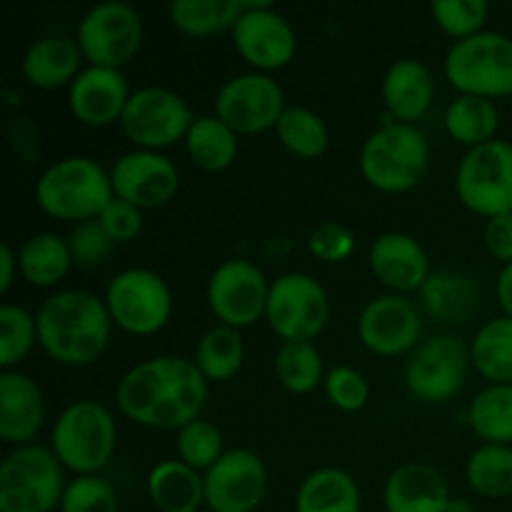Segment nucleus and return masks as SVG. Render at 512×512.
<instances>
[{"label": "nucleus", "instance_id": "obj_1", "mask_svg": "<svg viewBox=\"0 0 512 512\" xmlns=\"http://www.w3.org/2000/svg\"><path fill=\"white\" fill-rule=\"evenodd\" d=\"M208 400V380L193 358L155 355L133 365L115 388L120 413L153 430H183L200 418Z\"/></svg>", "mask_w": 512, "mask_h": 512}, {"label": "nucleus", "instance_id": "obj_2", "mask_svg": "<svg viewBox=\"0 0 512 512\" xmlns=\"http://www.w3.org/2000/svg\"><path fill=\"white\" fill-rule=\"evenodd\" d=\"M38 345L48 358L68 368H85L103 358L113 335L105 300L90 290H60L35 310Z\"/></svg>", "mask_w": 512, "mask_h": 512}, {"label": "nucleus", "instance_id": "obj_3", "mask_svg": "<svg viewBox=\"0 0 512 512\" xmlns=\"http://www.w3.org/2000/svg\"><path fill=\"white\" fill-rule=\"evenodd\" d=\"M428 170L430 143L418 125L385 118L360 148V173L380 193H410L423 183Z\"/></svg>", "mask_w": 512, "mask_h": 512}, {"label": "nucleus", "instance_id": "obj_4", "mask_svg": "<svg viewBox=\"0 0 512 512\" xmlns=\"http://www.w3.org/2000/svg\"><path fill=\"white\" fill-rule=\"evenodd\" d=\"M115 198L110 170L88 155H68L43 170L35 183V203L45 215L68 223H88Z\"/></svg>", "mask_w": 512, "mask_h": 512}, {"label": "nucleus", "instance_id": "obj_5", "mask_svg": "<svg viewBox=\"0 0 512 512\" xmlns=\"http://www.w3.org/2000/svg\"><path fill=\"white\" fill-rule=\"evenodd\" d=\"M115 443L118 425L98 400L70 403L50 430V450L75 475H98L113 458Z\"/></svg>", "mask_w": 512, "mask_h": 512}, {"label": "nucleus", "instance_id": "obj_6", "mask_svg": "<svg viewBox=\"0 0 512 512\" xmlns=\"http://www.w3.org/2000/svg\"><path fill=\"white\" fill-rule=\"evenodd\" d=\"M65 488L63 463L45 445L13 448L0 463V512H53Z\"/></svg>", "mask_w": 512, "mask_h": 512}, {"label": "nucleus", "instance_id": "obj_7", "mask_svg": "<svg viewBox=\"0 0 512 512\" xmlns=\"http://www.w3.org/2000/svg\"><path fill=\"white\" fill-rule=\"evenodd\" d=\"M443 70L458 95L512 98V38L498 30H483L458 40L445 53Z\"/></svg>", "mask_w": 512, "mask_h": 512}, {"label": "nucleus", "instance_id": "obj_8", "mask_svg": "<svg viewBox=\"0 0 512 512\" xmlns=\"http://www.w3.org/2000/svg\"><path fill=\"white\" fill-rule=\"evenodd\" d=\"M105 308L115 328L135 338L160 333L173 318V290L150 268H128L108 280Z\"/></svg>", "mask_w": 512, "mask_h": 512}, {"label": "nucleus", "instance_id": "obj_9", "mask_svg": "<svg viewBox=\"0 0 512 512\" xmlns=\"http://www.w3.org/2000/svg\"><path fill=\"white\" fill-rule=\"evenodd\" d=\"M470 368V345L453 333H435L408 355L405 388L420 403L445 405L458 398Z\"/></svg>", "mask_w": 512, "mask_h": 512}, {"label": "nucleus", "instance_id": "obj_10", "mask_svg": "<svg viewBox=\"0 0 512 512\" xmlns=\"http://www.w3.org/2000/svg\"><path fill=\"white\" fill-rule=\"evenodd\" d=\"M455 195L485 220L512 213V143L493 140L465 150L455 168Z\"/></svg>", "mask_w": 512, "mask_h": 512}, {"label": "nucleus", "instance_id": "obj_11", "mask_svg": "<svg viewBox=\"0 0 512 512\" xmlns=\"http://www.w3.org/2000/svg\"><path fill=\"white\" fill-rule=\"evenodd\" d=\"M145 25L130 3L105 0L80 18L75 40L85 63L120 70L143 48Z\"/></svg>", "mask_w": 512, "mask_h": 512}, {"label": "nucleus", "instance_id": "obj_12", "mask_svg": "<svg viewBox=\"0 0 512 512\" xmlns=\"http://www.w3.org/2000/svg\"><path fill=\"white\" fill-rule=\"evenodd\" d=\"M265 320L283 343H313L330 320V298L308 273H283L270 283Z\"/></svg>", "mask_w": 512, "mask_h": 512}, {"label": "nucleus", "instance_id": "obj_13", "mask_svg": "<svg viewBox=\"0 0 512 512\" xmlns=\"http://www.w3.org/2000/svg\"><path fill=\"white\" fill-rule=\"evenodd\" d=\"M193 120L195 115L183 95L160 85H145L130 95L120 128L138 150L163 153L185 140Z\"/></svg>", "mask_w": 512, "mask_h": 512}, {"label": "nucleus", "instance_id": "obj_14", "mask_svg": "<svg viewBox=\"0 0 512 512\" xmlns=\"http://www.w3.org/2000/svg\"><path fill=\"white\" fill-rule=\"evenodd\" d=\"M213 108V115H218L238 135H258L275 130L288 110V103L273 75L248 70L220 85Z\"/></svg>", "mask_w": 512, "mask_h": 512}, {"label": "nucleus", "instance_id": "obj_15", "mask_svg": "<svg viewBox=\"0 0 512 512\" xmlns=\"http://www.w3.org/2000/svg\"><path fill=\"white\" fill-rule=\"evenodd\" d=\"M233 48L255 73H275L288 68L298 53V35L290 20L270 0H245V10L230 30Z\"/></svg>", "mask_w": 512, "mask_h": 512}, {"label": "nucleus", "instance_id": "obj_16", "mask_svg": "<svg viewBox=\"0 0 512 512\" xmlns=\"http://www.w3.org/2000/svg\"><path fill=\"white\" fill-rule=\"evenodd\" d=\"M270 283L263 270L243 258H230L210 273L208 298L210 313L218 325L243 330L265 318Z\"/></svg>", "mask_w": 512, "mask_h": 512}, {"label": "nucleus", "instance_id": "obj_17", "mask_svg": "<svg viewBox=\"0 0 512 512\" xmlns=\"http://www.w3.org/2000/svg\"><path fill=\"white\" fill-rule=\"evenodd\" d=\"M358 338L380 358L410 355L423 343V310L410 295H378L360 310Z\"/></svg>", "mask_w": 512, "mask_h": 512}, {"label": "nucleus", "instance_id": "obj_18", "mask_svg": "<svg viewBox=\"0 0 512 512\" xmlns=\"http://www.w3.org/2000/svg\"><path fill=\"white\" fill-rule=\"evenodd\" d=\"M203 485L210 512H255L268 495V468L255 450H225L203 475Z\"/></svg>", "mask_w": 512, "mask_h": 512}, {"label": "nucleus", "instance_id": "obj_19", "mask_svg": "<svg viewBox=\"0 0 512 512\" xmlns=\"http://www.w3.org/2000/svg\"><path fill=\"white\" fill-rule=\"evenodd\" d=\"M115 198L140 210L168 205L180 190V170L165 153L155 150H130L110 168Z\"/></svg>", "mask_w": 512, "mask_h": 512}, {"label": "nucleus", "instance_id": "obj_20", "mask_svg": "<svg viewBox=\"0 0 512 512\" xmlns=\"http://www.w3.org/2000/svg\"><path fill=\"white\" fill-rule=\"evenodd\" d=\"M133 90L123 70L85 65L68 88L70 115L88 128H108L120 123Z\"/></svg>", "mask_w": 512, "mask_h": 512}, {"label": "nucleus", "instance_id": "obj_21", "mask_svg": "<svg viewBox=\"0 0 512 512\" xmlns=\"http://www.w3.org/2000/svg\"><path fill=\"white\" fill-rule=\"evenodd\" d=\"M370 273L390 290L398 295L420 293L425 280L430 278L428 250L420 245L418 238L400 230L378 235L368 250Z\"/></svg>", "mask_w": 512, "mask_h": 512}, {"label": "nucleus", "instance_id": "obj_22", "mask_svg": "<svg viewBox=\"0 0 512 512\" xmlns=\"http://www.w3.org/2000/svg\"><path fill=\"white\" fill-rule=\"evenodd\" d=\"M45 423V395L20 370L0 373V438L13 448L33 445Z\"/></svg>", "mask_w": 512, "mask_h": 512}, {"label": "nucleus", "instance_id": "obj_23", "mask_svg": "<svg viewBox=\"0 0 512 512\" xmlns=\"http://www.w3.org/2000/svg\"><path fill=\"white\" fill-rule=\"evenodd\" d=\"M450 498L453 495L445 475L435 465L420 460L398 465L383 488L388 512H445Z\"/></svg>", "mask_w": 512, "mask_h": 512}, {"label": "nucleus", "instance_id": "obj_24", "mask_svg": "<svg viewBox=\"0 0 512 512\" xmlns=\"http://www.w3.org/2000/svg\"><path fill=\"white\" fill-rule=\"evenodd\" d=\"M380 95H383L388 118H393L395 123L415 125L433 105L435 78L428 65L420 60L400 58L385 70Z\"/></svg>", "mask_w": 512, "mask_h": 512}, {"label": "nucleus", "instance_id": "obj_25", "mask_svg": "<svg viewBox=\"0 0 512 512\" xmlns=\"http://www.w3.org/2000/svg\"><path fill=\"white\" fill-rule=\"evenodd\" d=\"M83 63L85 58L78 48V40L68 35H43L28 45L20 60V70L33 88L58 90L73 85L83 70Z\"/></svg>", "mask_w": 512, "mask_h": 512}, {"label": "nucleus", "instance_id": "obj_26", "mask_svg": "<svg viewBox=\"0 0 512 512\" xmlns=\"http://www.w3.org/2000/svg\"><path fill=\"white\" fill-rule=\"evenodd\" d=\"M418 295L420 308L438 323H465L480 308V285L463 270H433Z\"/></svg>", "mask_w": 512, "mask_h": 512}, {"label": "nucleus", "instance_id": "obj_27", "mask_svg": "<svg viewBox=\"0 0 512 512\" xmlns=\"http://www.w3.org/2000/svg\"><path fill=\"white\" fill-rule=\"evenodd\" d=\"M148 498L158 512H198L205 505L203 473L178 458L163 460L148 473Z\"/></svg>", "mask_w": 512, "mask_h": 512}, {"label": "nucleus", "instance_id": "obj_28", "mask_svg": "<svg viewBox=\"0 0 512 512\" xmlns=\"http://www.w3.org/2000/svg\"><path fill=\"white\" fill-rule=\"evenodd\" d=\"M358 480L340 468H320L305 475L295 493V512H360Z\"/></svg>", "mask_w": 512, "mask_h": 512}, {"label": "nucleus", "instance_id": "obj_29", "mask_svg": "<svg viewBox=\"0 0 512 512\" xmlns=\"http://www.w3.org/2000/svg\"><path fill=\"white\" fill-rule=\"evenodd\" d=\"M445 133L463 148L473 150L485 143L498 140L500 113L495 100L478 98V95H458L450 100L443 113Z\"/></svg>", "mask_w": 512, "mask_h": 512}, {"label": "nucleus", "instance_id": "obj_30", "mask_svg": "<svg viewBox=\"0 0 512 512\" xmlns=\"http://www.w3.org/2000/svg\"><path fill=\"white\" fill-rule=\"evenodd\" d=\"M240 135L223 123L218 115H200L185 135V150L193 165L205 173H223L238 160Z\"/></svg>", "mask_w": 512, "mask_h": 512}, {"label": "nucleus", "instance_id": "obj_31", "mask_svg": "<svg viewBox=\"0 0 512 512\" xmlns=\"http://www.w3.org/2000/svg\"><path fill=\"white\" fill-rule=\"evenodd\" d=\"M20 275L33 288H55L73 268L68 238L55 233H35L18 250Z\"/></svg>", "mask_w": 512, "mask_h": 512}, {"label": "nucleus", "instance_id": "obj_32", "mask_svg": "<svg viewBox=\"0 0 512 512\" xmlns=\"http://www.w3.org/2000/svg\"><path fill=\"white\" fill-rule=\"evenodd\" d=\"M470 363L488 385H512V318L498 315L475 330Z\"/></svg>", "mask_w": 512, "mask_h": 512}, {"label": "nucleus", "instance_id": "obj_33", "mask_svg": "<svg viewBox=\"0 0 512 512\" xmlns=\"http://www.w3.org/2000/svg\"><path fill=\"white\" fill-rule=\"evenodd\" d=\"M245 10V0H173L168 8L175 30L190 38L230 33Z\"/></svg>", "mask_w": 512, "mask_h": 512}, {"label": "nucleus", "instance_id": "obj_34", "mask_svg": "<svg viewBox=\"0 0 512 512\" xmlns=\"http://www.w3.org/2000/svg\"><path fill=\"white\" fill-rule=\"evenodd\" d=\"M245 360V343L240 330L215 325L195 345L193 363L208 383H228L240 373Z\"/></svg>", "mask_w": 512, "mask_h": 512}, {"label": "nucleus", "instance_id": "obj_35", "mask_svg": "<svg viewBox=\"0 0 512 512\" xmlns=\"http://www.w3.org/2000/svg\"><path fill=\"white\" fill-rule=\"evenodd\" d=\"M468 425L483 443L512 445V385H488L468 405Z\"/></svg>", "mask_w": 512, "mask_h": 512}, {"label": "nucleus", "instance_id": "obj_36", "mask_svg": "<svg viewBox=\"0 0 512 512\" xmlns=\"http://www.w3.org/2000/svg\"><path fill=\"white\" fill-rule=\"evenodd\" d=\"M465 480L480 498H508L512 495V445H478L465 463Z\"/></svg>", "mask_w": 512, "mask_h": 512}, {"label": "nucleus", "instance_id": "obj_37", "mask_svg": "<svg viewBox=\"0 0 512 512\" xmlns=\"http://www.w3.org/2000/svg\"><path fill=\"white\" fill-rule=\"evenodd\" d=\"M273 370L278 383L293 395H308L325 383L323 355L315 343H280L275 350Z\"/></svg>", "mask_w": 512, "mask_h": 512}, {"label": "nucleus", "instance_id": "obj_38", "mask_svg": "<svg viewBox=\"0 0 512 512\" xmlns=\"http://www.w3.org/2000/svg\"><path fill=\"white\" fill-rule=\"evenodd\" d=\"M275 135L280 145L300 160L320 158L330 145V130L325 120L315 110L300 105H288L280 123L275 125Z\"/></svg>", "mask_w": 512, "mask_h": 512}, {"label": "nucleus", "instance_id": "obj_39", "mask_svg": "<svg viewBox=\"0 0 512 512\" xmlns=\"http://www.w3.org/2000/svg\"><path fill=\"white\" fill-rule=\"evenodd\" d=\"M223 443L225 440L218 425L203 418L193 420V423H188L183 430L175 433V453H178V460L203 475L225 455Z\"/></svg>", "mask_w": 512, "mask_h": 512}, {"label": "nucleus", "instance_id": "obj_40", "mask_svg": "<svg viewBox=\"0 0 512 512\" xmlns=\"http://www.w3.org/2000/svg\"><path fill=\"white\" fill-rule=\"evenodd\" d=\"M38 343V320L15 303L0 308V368L13 370Z\"/></svg>", "mask_w": 512, "mask_h": 512}, {"label": "nucleus", "instance_id": "obj_41", "mask_svg": "<svg viewBox=\"0 0 512 512\" xmlns=\"http://www.w3.org/2000/svg\"><path fill=\"white\" fill-rule=\"evenodd\" d=\"M430 15H433L435 25L458 43V40L483 33L490 5L485 0H433Z\"/></svg>", "mask_w": 512, "mask_h": 512}, {"label": "nucleus", "instance_id": "obj_42", "mask_svg": "<svg viewBox=\"0 0 512 512\" xmlns=\"http://www.w3.org/2000/svg\"><path fill=\"white\" fill-rule=\"evenodd\" d=\"M60 512H120V500L100 475H75L65 488Z\"/></svg>", "mask_w": 512, "mask_h": 512}, {"label": "nucleus", "instance_id": "obj_43", "mask_svg": "<svg viewBox=\"0 0 512 512\" xmlns=\"http://www.w3.org/2000/svg\"><path fill=\"white\" fill-rule=\"evenodd\" d=\"M325 398L330 400L333 408L340 413H358L368 405L370 400V385L360 370L350 368V365H335L325 373Z\"/></svg>", "mask_w": 512, "mask_h": 512}, {"label": "nucleus", "instance_id": "obj_44", "mask_svg": "<svg viewBox=\"0 0 512 512\" xmlns=\"http://www.w3.org/2000/svg\"><path fill=\"white\" fill-rule=\"evenodd\" d=\"M308 250L320 263H345L355 253V235L348 225L338 223V220H325L310 230Z\"/></svg>", "mask_w": 512, "mask_h": 512}, {"label": "nucleus", "instance_id": "obj_45", "mask_svg": "<svg viewBox=\"0 0 512 512\" xmlns=\"http://www.w3.org/2000/svg\"><path fill=\"white\" fill-rule=\"evenodd\" d=\"M70 255H73V265L80 268H95V265L105 263L113 255L115 243L110 235L100 228L98 220H88V223H78L73 233L68 235Z\"/></svg>", "mask_w": 512, "mask_h": 512}, {"label": "nucleus", "instance_id": "obj_46", "mask_svg": "<svg viewBox=\"0 0 512 512\" xmlns=\"http://www.w3.org/2000/svg\"><path fill=\"white\" fill-rule=\"evenodd\" d=\"M98 223L115 245L133 243L140 235V230H143V210L125 203V200L113 198L108 208L98 215Z\"/></svg>", "mask_w": 512, "mask_h": 512}, {"label": "nucleus", "instance_id": "obj_47", "mask_svg": "<svg viewBox=\"0 0 512 512\" xmlns=\"http://www.w3.org/2000/svg\"><path fill=\"white\" fill-rule=\"evenodd\" d=\"M483 243L490 258L498 260L500 265L512 263V213L498 215L485 223Z\"/></svg>", "mask_w": 512, "mask_h": 512}, {"label": "nucleus", "instance_id": "obj_48", "mask_svg": "<svg viewBox=\"0 0 512 512\" xmlns=\"http://www.w3.org/2000/svg\"><path fill=\"white\" fill-rule=\"evenodd\" d=\"M15 273H20L18 265V253L13 250L10 243H0V293H8L10 285H13Z\"/></svg>", "mask_w": 512, "mask_h": 512}, {"label": "nucleus", "instance_id": "obj_49", "mask_svg": "<svg viewBox=\"0 0 512 512\" xmlns=\"http://www.w3.org/2000/svg\"><path fill=\"white\" fill-rule=\"evenodd\" d=\"M495 295L505 318H512V263L503 265L495 280Z\"/></svg>", "mask_w": 512, "mask_h": 512}, {"label": "nucleus", "instance_id": "obj_50", "mask_svg": "<svg viewBox=\"0 0 512 512\" xmlns=\"http://www.w3.org/2000/svg\"><path fill=\"white\" fill-rule=\"evenodd\" d=\"M445 512H475V505L465 498H450L448 510Z\"/></svg>", "mask_w": 512, "mask_h": 512}, {"label": "nucleus", "instance_id": "obj_51", "mask_svg": "<svg viewBox=\"0 0 512 512\" xmlns=\"http://www.w3.org/2000/svg\"><path fill=\"white\" fill-rule=\"evenodd\" d=\"M510 100H512V98H510Z\"/></svg>", "mask_w": 512, "mask_h": 512}]
</instances>
